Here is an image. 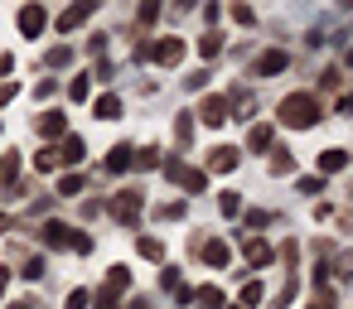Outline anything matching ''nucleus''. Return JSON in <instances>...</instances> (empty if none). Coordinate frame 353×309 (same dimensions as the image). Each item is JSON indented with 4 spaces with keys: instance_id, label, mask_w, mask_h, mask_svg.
I'll return each mask as SVG.
<instances>
[{
    "instance_id": "1",
    "label": "nucleus",
    "mask_w": 353,
    "mask_h": 309,
    "mask_svg": "<svg viewBox=\"0 0 353 309\" xmlns=\"http://www.w3.org/2000/svg\"><path fill=\"white\" fill-rule=\"evenodd\" d=\"M281 126H290V131H310L319 116H324V107H319V97L314 92H290V97H281Z\"/></svg>"
},
{
    "instance_id": "2",
    "label": "nucleus",
    "mask_w": 353,
    "mask_h": 309,
    "mask_svg": "<svg viewBox=\"0 0 353 309\" xmlns=\"http://www.w3.org/2000/svg\"><path fill=\"white\" fill-rule=\"evenodd\" d=\"M39 242L54 246V251H83V256L92 251V237H88V232H73V227L59 222V217H49V222L39 227Z\"/></svg>"
},
{
    "instance_id": "3",
    "label": "nucleus",
    "mask_w": 353,
    "mask_h": 309,
    "mask_svg": "<svg viewBox=\"0 0 353 309\" xmlns=\"http://www.w3.org/2000/svg\"><path fill=\"white\" fill-rule=\"evenodd\" d=\"M160 169H165L170 184H179V189H189V193H203V189H208V169H189L184 160H160Z\"/></svg>"
},
{
    "instance_id": "4",
    "label": "nucleus",
    "mask_w": 353,
    "mask_h": 309,
    "mask_svg": "<svg viewBox=\"0 0 353 309\" xmlns=\"http://www.w3.org/2000/svg\"><path fill=\"white\" fill-rule=\"evenodd\" d=\"M126 290H131V270H126V266H112V270H107V285L92 295V304H97V309H117Z\"/></svg>"
},
{
    "instance_id": "5",
    "label": "nucleus",
    "mask_w": 353,
    "mask_h": 309,
    "mask_svg": "<svg viewBox=\"0 0 353 309\" xmlns=\"http://www.w3.org/2000/svg\"><path fill=\"white\" fill-rule=\"evenodd\" d=\"M107 208H112V217H117V222L136 227V222H141V208H145V198H141V189H121V193H117Z\"/></svg>"
},
{
    "instance_id": "6",
    "label": "nucleus",
    "mask_w": 353,
    "mask_h": 309,
    "mask_svg": "<svg viewBox=\"0 0 353 309\" xmlns=\"http://www.w3.org/2000/svg\"><path fill=\"white\" fill-rule=\"evenodd\" d=\"M145 58H155L160 68H174V63L184 58V39H174V34H160L155 44H145Z\"/></svg>"
},
{
    "instance_id": "7",
    "label": "nucleus",
    "mask_w": 353,
    "mask_h": 309,
    "mask_svg": "<svg viewBox=\"0 0 353 309\" xmlns=\"http://www.w3.org/2000/svg\"><path fill=\"white\" fill-rule=\"evenodd\" d=\"M44 25H49V10H44V6H25V10H20V34H25V39H39Z\"/></svg>"
},
{
    "instance_id": "8",
    "label": "nucleus",
    "mask_w": 353,
    "mask_h": 309,
    "mask_svg": "<svg viewBox=\"0 0 353 309\" xmlns=\"http://www.w3.org/2000/svg\"><path fill=\"white\" fill-rule=\"evenodd\" d=\"M92 10H97L92 0H78V6H68V10H63V15L54 20V25H59V34H73V30H78V25H83V20L92 15Z\"/></svg>"
},
{
    "instance_id": "9",
    "label": "nucleus",
    "mask_w": 353,
    "mask_h": 309,
    "mask_svg": "<svg viewBox=\"0 0 353 309\" xmlns=\"http://www.w3.org/2000/svg\"><path fill=\"white\" fill-rule=\"evenodd\" d=\"M242 164V150H232V145H218V150H208V169L213 174H232Z\"/></svg>"
},
{
    "instance_id": "10",
    "label": "nucleus",
    "mask_w": 353,
    "mask_h": 309,
    "mask_svg": "<svg viewBox=\"0 0 353 309\" xmlns=\"http://www.w3.org/2000/svg\"><path fill=\"white\" fill-rule=\"evenodd\" d=\"M285 68H290L285 49H266V54L256 58V78H276V73H285Z\"/></svg>"
},
{
    "instance_id": "11",
    "label": "nucleus",
    "mask_w": 353,
    "mask_h": 309,
    "mask_svg": "<svg viewBox=\"0 0 353 309\" xmlns=\"http://www.w3.org/2000/svg\"><path fill=\"white\" fill-rule=\"evenodd\" d=\"M194 116H199L203 126H223V121H228V97H203V107H199Z\"/></svg>"
},
{
    "instance_id": "12",
    "label": "nucleus",
    "mask_w": 353,
    "mask_h": 309,
    "mask_svg": "<svg viewBox=\"0 0 353 309\" xmlns=\"http://www.w3.org/2000/svg\"><path fill=\"white\" fill-rule=\"evenodd\" d=\"M34 131H39L44 140H59V136H68V121H63V111H44V116L34 121Z\"/></svg>"
},
{
    "instance_id": "13",
    "label": "nucleus",
    "mask_w": 353,
    "mask_h": 309,
    "mask_svg": "<svg viewBox=\"0 0 353 309\" xmlns=\"http://www.w3.org/2000/svg\"><path fill=\"white\" fill-rule=\"evenodd\" d=\"M242 256H247V266H271V242L266 237H247L242 242Z\"/></svg>"
},
{
    "instance_id": "14",
    "label": "nucleus",
    "mask_w": 353,
    "mask_h": 309,
    "mask_svg": "<svg viewBox=\"0 0 353 309\" xmlns=\"http://www.w3.org/2000/svg\"><path fill=\"white\" fill-rule=\"evenodd\" d=\"M92 116H97V121H117V116H121V97H117V92H102V97L92 102Z\"/></svg>"
},
{
    "instance_id": "15",
    "label": "nucleus",
    "mask_w": 353,
    "mask_h": 309,
    "mask_svg": "<svg viewBox=\"0 0 353 309\" xmlns=\"http://www.w3.org/2000/svg\"><path fill=\"white\" fill-rule=\"evenodd\" d=\"M339 169H348V150H339V145H334V150H324V155H319V179H324V174H339Z\"/></svg>"
},
{
    "instance_id": "16",
    "label": "nucleus",
    "mask_w": 353,
    "mask_h": 309,
    "mask_svg": "<svg viewBox=\"0 0 353 309\" xmlns=\"http://www.w3.org/2000/svg\"><path fill=\"white\" fill-rule=\"evenodd\" d=\"M59 155H63V164H78V160L88 155V140H83V136H63V145H59Z\"/></svg>"
},
{
    "instance_id": "17",
    "label": "nucleus",
    "mask_w": 353,
    "mask_h": 309,
    "mask_svg": "<svg viewBox=\"0 0 353 309\" xmlns=\"http://www.w3.org/2000/svg\"><path fill=\"white\" fill-rule=\"evenodd\" d=\"M131 160H136V150H131V145H112L107 169H112V174H121V169H131Z\"/></svg>"
},
{
    "instance_id": "18",
    "label": "nucleus",
    "mask_w": 353,
    "mask_h": 309,
    "mask_svg": "<svg viewBox=\"0 0 353 309\" xmlns=\"http://www.w3.org/2000/svg\"><path fill=\"white\" fill-rule=\"evenodd\" d=\"M271 136H276L271 126H252V136H247V150H252V155H261V150H271Z\"/></svg>"
},
{
    "instance_id": "19",
    "label": "nucleus",
    "mask_w": 353,
    "mask_h": 309,
    "mask_svg": "<svg viewBox=\"0 0 353 309\" xmlns=\"http://www.w3.org/2000/svg\"><path fill=\"white\" fill-rule=\"evenodd\" d=\"M59 164H63V155H59V145H44V150L34 155V169H39V174H49V169H59Z\"/></svg>"
},
{
    "instance_id": "20",
    "label": "nucleus",
    "mask_w": 353,
    "mask_h": 309,
    "mask_svg": "<svg viewBox=\"0 0 353 309\" xmlns=\"http://www.w3.org/2000/svg\"><path fill=\"white\" fill-rule=\"evenodd\" d=\"M194 304L199 309H223V290L218 285H203V290H194Z\"/></svg>"
},
{
    "instance_id": "21",
    "label": "nucleus",
    "mask_w": 353,
    "mask_h": 309,
    "mask_svg": "<svg viewBox=\"0 0 353 309\" xmlns=\"http://www.w3.org/2000/svg\"><path fill=\"white\" fill-rule=\"evenodd\" d=\"M218 54H223V34H218V30H208V34L199 39V58H218Z\"/></svg>"
},
{
    "instance_id": "22",
    "label": "nucleus",
    "mask_w": 353,
    "mask_h": 309,
    "mask_svg": "<svg viewBox=\"0 0 353 309\" xmlns=\"http://www.w3.org/2000/svg\"><path fill=\"white\" fill-rule=\"evenodd\" d=\"M174 140H179V145L194 140V111H179V121H174Z\"/></svg>"
},
{
    "instance_id": "23",
    "label": "nucleus",
    "mask_w": 353,
    "mask_h": 309,
    "mask_svg": "<svg viewBox=\"0 0 353 309\" xmlns=\"http://www.w3.org/2000/svg\"><path fill=\"white\" fill-rule=\"evenodd\" d=\"M131 169H160V150H155V145H145V150H136V160H131Z\"/></svg>"
},
{
    "instance_id": "24",
    "label": "nucleus",
    "mask_w": 353,
    "mask_h": 309,
    "mask_svg": "<svg viewBox=\"0 0 353 309\" xmlns=\"http://www.w3.org/2000/svg\"><path fill=\"white\" fill-rule=\"evenodd\" d=\"M271 174H295V160H290V150H271Z\"/></svg>"
},
{
    "instance_id": "25",
    "label": "nucleus",
    "mask_w": 353,
    "mask_h": 309,
    "mask_svg": "<svg viewBox=\"0 0 353 309\" xmlns=\"http://www.w3.org/2000/svg\"><path fill=\"white\" fill-rule=\"evenodd\" d=\"M83 184H88L83 174H63V179H59V193H63V198H78V193H83Z\"/></svg>"
},
{
    "instance_id": "26",
    "label": "nucleus",
    "mask_w": 353,
    "mask_h": 309,
    "mask_svg": "<svg viewBox=\"0 0 353 309\" xmlns=\"http://www.w3.org/2000/svg\"><path fill=\"white\" fill-rule=\"evenodd\" d=\"M141 256H145V261H160V266H165V242H155V237H141Z\"/></svg>"
},
{
    "instance_id": "27",
    "label": "nucleus",
    "mask_w": 353,
    "mask_h": 309,
    "mask_svg": "<svg viewBox=\"0 0 353 309\" xmlns=\"http://www.w3.org/2000/svg\"><path fill=\"white\" fill-rule=\"evenodd\" d=\"M15 174H20V155H15V150H10V155H6V160H0V179H6V189H10V184H15Z\"/></svg>"
},
{
    "instance_id": "28",
    "label": "nucleus",
    "mask_w": 353,
    "mask_h": 309,
    "mask_svg": "<svg viewBox=\"0 0 353 309\" xmlns=\"http://www.w3.org/2000/svg\"><path fill=\"white\" fill-rule=\"evenodd\" d=\"M88 92H92V78H88V73L68 83V97H73V102H88Z\"/></svg>"
},
{
    "instance_id": "29",
    "label": "nucleus",
    "mask_w": 353,
    "mask_h": 309,
    "mask_svg": "<svg viewBox=\"0 0 353 309\" xmlns=\"http://www.w3.org/2000/svg\"><path fill=\"white\" fill-rule=\"evenodd\" d=\"M261 295H266V290H261V280H247V285H242V299H237V304H242V309H247V304H261Z\"/></svg>"
},
{
    "instance_id": "30",
    "label": "nucleus",
    "mask_w": 353,
    "mask_h": 309,
    "mask_svg": "<svg viewBox=\"0 0 353 309\" xmlns=\"http://www.w3.org/2000/svg\"><path fill=\"white\" fill-rule=\"evenodd\" d=\"M68 63H73V49H68V44L49 49V68H68Z\"/></svg>"
},
{
    "instance_id": "31",
    "label": "nucleus",
    "mask_w": 353,
    "mask_h": 309,
    "mask_svg": "<svg viewBox=\"0 0 353 309\" xmlns=\"http://www.w3.org/2000/svg\"><path fill=\"white\" fill-rule=\"evenodd\" d=\"M155 217H160V222H179V217H184V203H160Z\"/></svg>"
},
{
    "instance_id": "32",
    "label": "nucleus",
    "mask_w": 353,
    "mask_h": 309,
    "mask_svg": "<svg viewBox=\"0 0 353 309\" xmlns=\"http://www.w3.org/2000/svg\"><path fill=\"white\" fill-rule=\"evenodd\" d=\"M179 285H184V280H179V270H174V266H160V290H170V295H174Z\"/></svg>"
},
{
    "instance_id": "33",
    "label": "nucleus",
    "mask_w": 353,
    "mask_h": 309,
    "mask_svg": "<svg viewBox=\"0 0 353 309\" xmlns=\"http://www.w3.org/2000/svg\"><path fill=\"white\" fill-rule=\"evenodd\" d=\"M218 208H223V217H237V213H242V198H237V193H223Z\"/></svg>"
},
{
    "instance_id": "34",
    "label": "nucleus",
    "mask_w": 353,
    "mask_h": 309,
    "mask_svg": "<svg viewBox=\"0 0 353 309\" xmlns=\"http://www.w3.org/2000/svg\"><path fill=\"white\" fill-rule=\"evenodd\" d=\"M232 20H237V25H256V10H252V6H232Z\"/></svg>"
},
{
    "instance_id": "35",
    "label": "nucleus",
    "mask_w": 353,
    "mask_h": 309,
    "mask_svg": "<svg viewBox=\"0 0 353 309\" xmlns=\"http://www.w3.org/2000/svg\"><path fill=\"white\" fill-rule=\"evenodd\" d=\"M88 304H92L88 290H68V309H88Z\"/></svg>"
},
{
    "instance_id": "36",
    "label": "nucleus",
    "mask_w": 353,
    "mask_h": 309,
    "mask_svg": "<svg viewBox=\"0 0 353 309\" xmlns=\"http://www.w3.org/2000/svg\"><path fill=\"white\" fill-rule=\"evenodd\" d=\"M20 97V83L10 78V83H0V107H6V102H15Z\"/></svg>"
},
{
    "instance_id": "37",
    "label": "nucleus",
    "mask_w": 353,
    "mask_h": 309,
    "mask_svg": "<svg viewBox=\"0 0 353 309\" xmlns=\"http://www.w3.org/2000/svg\"><path fill=\"white\" fill-rule=\"evenodd\" d=\"M54 92H59V83H54V78H44V83H39V87H34V97H39V102H49V97H54Z\"/></svg>"
},
{
    "instance_id": "38",
    "label": "nucleus",
    "mask_w": 353,
    "mask_h": 309,
    "mask_svg": "<svg viewBox=\"0 0 353 309\" xmlns=\"http://www.w3.org/2000/svg\"><path fill=\"white\" fill-rule=\"evenodd\" d=\"M155 15H160V6H155V0H145V6H141V25H155Z\"/></svg>"
},
{
    "instance_id": "39",
    "label": "nucleus",
    "mask_w": 353,
    "mask_h": 309,
    "mask_svg": "<svg viewBox=\"0 0 353 309\" xmlns=\"http://www.w3.org/2000/svg\"><path fill=\"white\" fill-rule=\"evenodd\" d=\"M20 275H25V280H39V275H44V261H25V270H20Z\"/></svg>"
},
{
    "instance_id": "40",
    "label": "nucleus",
    "mask_w": 353,
    "mask_h": 309,
    "mask_svg": "<svg viewBox=\"0 0 353 309\" xmlns=\"http://www.w3.org/2000/svg\"><path fill=\"white\" fill-rule=\"evenodd\" d=\"M300 193H324V179H300Z\"/></svg>"
},
{
    "instance_id": "41",
    "label": "nucleus",
    "mask_w": 353,
    "mask_h": 309,
    "mask_svg": "<svg viewBox=\"0 0 353 309\" xmlns=\"http://www.w3.org/2000/svg\"><path fill=\"white\" fill-rule=\"evenodd\" d=\"M339 275H353V251H343V256H339Z\"/></svg>"
},
{
    "instance_id": "42",
    "label": "nucleus",
    "mask_w": 353,
    "mask_h": 309,
    "mask_svg": "<svg viewBox=\"0 0 353 309\" xmlns=\"http://www.w3.org/2000/svg\"><path fill=\"white\" fill-rule=\"evenodd\" d=\"M6 73H15V58H10V54H0V78H6Z\"/></svg>"
},
{
    "instance_id": "43",
    "label": "nucleus",
    "mask_w": 353,
    "mask_h": 309,
    "mask_svg": "<svg viewBox=\"0 0 353 309\" xmlns=\"http://www.w3.org/2000/svg\"><path fill=\"white\" fill-rule=\"evenodd\" d=\"M339 111H343V116L353 111V92H343V97H339Z\"/></svg>"
},
{
    "instance_id": "44",
    "label": "nucleus",
    "mask_w": 353,
    "mask_h": 309,
    "mask_svg": "<svg viewBox=\"0 0 353 309\" xmlns=\"http://www.w3.org/2000/svg\"><path fill=\"white\" fill-rule=\"evenodd\" d=\"M6 280H10V270H0V299H6Z\"/></svg>"
},
{
    "instance_id": "45",
    "label": "nucleus",
    "mask_w": 353,
    "mask_h": 309,
    "mask_svg": "<svg viewBox=\"0 0 353 309\" xmlns=\"http://www.w3.org/2000/svg\"><path fill=\"white\" fill-rule=\"evenodd\" d=\"M131 309H150V304H145V299H136V304H131Z\"/></svg>"
},
{
    "instance_id": "46",
    "label": "nucleus",
    "mask_w": 353,
    "mask_h": 309,
    "mask_svg": "<svg viewBox=\"0 0 353 309\" xmlns=\"http://www.w3.org/2000/svg\"><path fill=\"white\" fill-rule=\"evenodd\" d=\"M343 58H348V63H353V49H348V54H343Z\"/></svg>"
},
{
    "instance_id": "47",
    "label": "nucleus",
    "mask_w": 353,
    "mask_h": 309,
    "mask_svg": "<svg viewBox=\"0 0 353 309\" xmlns=\"http://www.w3.org/2000/svg\"><path fill=\"white\" fill-rule=\"evenodd\" d=\"M10 309H30V304H10Z\"/></svg>"
},
{
    "instance_id": "48",
    "label": "nucleus",
    "mask_w": 353,
    "mask_h": 309,
    "mask_svg": "<svg viewBox=\"0 0 353 309\" xmlns=\"http://www.w3.org/2000/svg\"><path fill=\"white\" fill-rule=\"evenodd\" d=\"M237 309H242V304H237Z\"/></svg>"
}]
</instances>
